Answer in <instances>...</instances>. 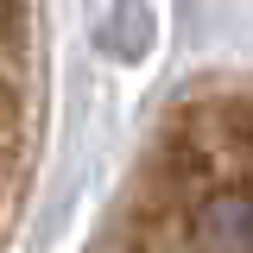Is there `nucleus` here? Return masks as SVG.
I'll return each mask as SVG.
<instances>
[{
    "label": "nucleus",
    "instance_id": "f257e3e1",
    "mask_svg": "<svg viewBox=\"0 0 253 253\" xmlns=\"http://www.w3.org/2000/svg\"><path fill=\"white\" fill-rule=\"evenodd\" d=\"M83 253H253V76L165 114Z\"/></svg>",
    "mask_w": 253,
    "mask_h": 253
},
{
    "label": "nucleus",
    "instance_id": "f03ea898",
    "mask_svg": "<svg viewBox=\"0 0 253 253\" xmlns=\"http://www.w3.org/2000/svg\"><path fill=\"white\" fill-rule=\"evenodd\" d=\"M38 158V6L0 0V247Z\"/></svg>",
    "mask_w": 253,
    "mask_h": 253
}]
</instances>
